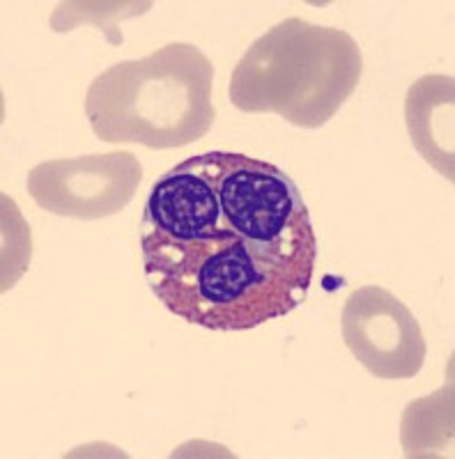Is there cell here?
I'll list each match as a JSON object with an SVG mask.
<instances>
[{
    "label": "cell",
    "instance_id": "1",
    "mask_svg": "<svg viewBox=\"0 0 455 459\" xmlns=\"http://www.w3.org/2000/svg\"><path fill=\"white\" fill-rule=\"evenodd\" d=\"M141 244L152 294L205 329L249 331L293 313L313 278L258 251L223 216L203 239L173 241L143 230Z\"/></svg>",
    "mask_w": 455,
    "mask_h": 459
},
{
    "label": "cell",
    "instance_id": "2",
    "mask_svg": "<svg viewBox=\"0 0 455 459\" xmlns=\"http://www.w3.org/2000/svg\"><path fill=\"white\" fill-rule=\"evenodd\" d=\"M214 65L194 44H166L101 72L85 94L94 136L110 145L173 150L210 134Z\"/></svg>",
    "mask_w": 455,
    "mask_h": 459
},
{
    "label": "cell",
    "instance_id": "3",
    "mask_svg": "<svg viewBox=\"0 0 455 459\" xmlns=\"http://www.w3.org/2000/svg\"><path fill=\"white\" fill-rule=\"evenodd\" d=\"M362 48L350 32L290 16L258 37L231 76L241 113H274L302 129H319L362 81Z\"/></svg>",
    "mask_w": 455,
    "mask_h": 459
},
{
    "label": "cell",
    "instance_id": "4",
    "mask_svg": "<svg viewBox=\"0 0 455 459\" xmlns=\"http://www.w3.org/2000/svg\"><path fill=\"white\" fill-rule=\"evenodd\" d=\"M191 159L212 182L221 216L237 235L265 255L313 273L318 241L309 207L290 175L274 163L232 152H207Z\"/></svg>",
    "mask_w": 455,
    "mask_h": 459
},
{
    "label": "cell",
    "instance_id": "5",
    "mask_svg": "<svg viewBox=\"0 0 455 459\" xmlns=\"http://www.w3.org/2000/svg\"><path fill=\"white\" fill-rule=\"evenodd\" d=\"M141 182L143 166L131 152H109L39 163L28 172L26 186L48 214L97 221L120 214Z\"/></svg>",
    "mask_w": 455,
    "mask_h": 459
},
{
    "label": "cell",
    "instance_id": "6",
    "mask_svg": "<svg viewBox=\"0 0 455 459\" xmlns=\"http://www.w3.org/2000/svg\"><path fill=\"white\" fill-rule=\"evenodd\" d=\"M347 350L377 379H412L425 363V340L412 310L380 285L347 297L340 315Z\"/></svg>",
    "mask_w": 455,
    "mask_h": 459
},
{
    "label": "cell",
    "instance_id": "7",
    "mask_svg": "<svg viewBox=\"0 0 455 459\" xmlns=\"http://www.w3.org/2000/svg\"><path fill=\"white\" fill-rule=\"evenodd\" d=\"M219 219L214 186L194 159H187L152 184L141 230L173 241H196L210 235Z\"/></svg>",
    "mask_w": 455,
    "mask_h": 459
},
{
    "label": "cell",
    "instance_id": "8",
    "mask_svg": "<svg viewBox=\"0 0 455 459\" xmlns=\"http://www.w3.org/2000/svg\"><path fill=\"white\" fill-rule=\"evenodd\" d=\"M453 76H424L409 88L405 117L416 150L453 182Z\"/></svg>",
    "mask_w": 455,
    "mask_h": 459
}]
</instances>
